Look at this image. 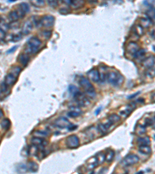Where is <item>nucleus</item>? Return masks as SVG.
<instances>
[{"mask_svg": "<svg viewBox=\"0 0 155 174\" xmlns=\"http://www.w3.org/2000/svg\"><path fill=\"white\" fill-rule=\"evenodd\" d=\"M41 46H42L41 40L39 38L33 37L29 38L27 43L25 52L27 53V54H34L39 51Z\"/></svg>", "mask_w": 155, "mask_h": 174, "instance_id": "f257e3e1", "label": "nucleus"}, {"mask_svg": "<svg viewBox=\"0 0 155 174\" xmlns=\"http://www.w3.org/2000/svg\"><path fill=\"white\" fill-rule=\"evenodd\" d=\"M79 84L85 90L87 97L90 98H94L96 96V91L95 90L94 86L91 83V81L86 77H82L79 80Z\"/></svg>", "mask_w": 155, "mask_h": 174, "instance_id": "f03ea898", "label": "nucleus"}, {"mask_svg": "<svg viewBox=\"0 0 155 174\" xmlns=\"http://www.w3.org/2000/svg\"><path fill=\"white\" fill-rule=\"evenodd\" d=\"M106 78L109 84L116 85V86L121 84L123 82L124 80L123 75L120 74V73L116 72V71H109V72L107 73Z\"/></svg>", "mask_w": 155, "mask_h": 174, "instance_id": "7ed1b4c3", "label": "nucleus"}, {"mask_svg": "<svg viewBox=\"0 0 155 174\" xmlns=\"http://www.w3.org/2000/svg\"><path fill=\"white\" fill-rule=\"evenodd\" d=\"M136 108V105L135 102H132V103L129 104L127 105H125L124 107L121 108L120 110V118H126V117L130 115L133 110H135V108Z\"/></svg>", "mask_w": 155, "mask_h": 174, "instance_id": "20e7f679", "label": "nucleus"}, {"mask_svg": "<svg viewBox=\"0 0 155 174\" xmlns=\"http://www.w3.org/2000/svg\"><path fill=\"white\" fill-rule=\"evenodd\" d=\"M139 162V157L135 154H130L126 155L122 161V165L124 166H130L135 165Z\"/></svg>", "mask_w": 155, "mask_h": 174, "instance_id": "39448f33", "label": "nucleus"}, {"mask_svg": "<svg viewBox=\"0 0 155 174\" xmlns=\"http://www.w3.org/2000/svg\"><path fill=\"white\" fill-rule=\"evenodd\" d=\"M75 101L78 107H86L90 104L89 98L85 95L81 93V92L78 94L76 96H75Z\"/></svg>", "mask_w": 155, "mask_h": 174, "instance_id": "423d86ee", "label": "nucleus"}, {"mask_svg": "<svg viewBox=\"0 0 155 174\" xmlns=\"http://www.w3.org/2000/svg\"><path fill=\"white\" fill-rule=\"evenodd\" d=\"M79 145L80 141L77 135H70L66 139V145L70 149H76L79 146Z\"/></svg>", "mask_w": 155, "mask_h": 174, "instance_id": "0eeeda50", "label": "nucleus"}, {"mask_svg": "<svg viewBox=\"0 0 155 174\" xmlns=\"http://www.w3.org/2000/svg\"><path fill=\"white\" fill-rule=\"evenodd\" d=\"M55 18L53 16H50V15H46V16H44L40 19V23L41 24V26L44 27H46V28H49V27H51L54 26L55 24Z\"/></svg>", "mask_w": 155, "mask_h": 174, "instance_id": "6e6552de", "label": "nucleus"}, {"mask_svg": "<svg viewBox=\"0 0 155 174\" xmlns=\"http://www.w3.org/2000/svg\"><path fill=\"white\" fill-rule=\"evenodd\" d=\"M54 125L57 128L65 129V128H68L71 123H70L69 120L67 118H65V117H60L55 121Z\"/></svg>", "mask_w": 155, "mask_h": 174, "instance_id": "1a4fd4ad", "label": "nucleus"}, {"mask_svg": "<svg viewBox=\"0 0 155 174\" xmlns=\"http://www.w3.org/2000/svg\"><path fill=\"white\" fill-rule=\"evenodd\" d=\"M87 75H88V80L94 83H98L100 81V74L97 69L93 68L90 70L89 71H88Z\"/></svg>", "mask_w": 155, "mask_h": 174, "instance_id": "9d476101", "label": "nucleus"}, {"mask_svg": "<svg viewBox=\"0 0 155 174\" xmlns=\"http://www.w3.org/2000/svg\"><path fill=\"white\" fill-rule=\"evenodd\" d=\"M34 25V21L32 19H29L27 20L25 23H23V27H22V33L23 35H27L33 29V27Z\"/></svg>", "mask_w": 155, "mask_h": 174, "instance_id": "9b49d317", "label": "nucleus"}, {"mask_svg": "<svg viewBox=\"0 0 155 174\" xmlns=\"http://www.w3.org/2000/svg\"><path fill=\"white\" fill-rule=\"evenodd\" d=\"M139 50H140V47L136 42L130 41L126 45V51L130 54L133 55V56L137 53Z\"/></svg>", "mask_w": 155, "mask_h": 174, "instance_id": "f8f14e48", "label": "nucleus"}, {"mask_svg": "<svg viewBox=\"0 0 155 174\" xmlns=\"http://www.w3.org/2000/svg\"><path fill=\"white\" fill-rule=\"evenodd\" d=\"M155 64V57L154 56H150L148 57L145 58L144 60L142 61V65L145 68H151L153 67L154 65Z\"/></svg>", "mask_w": 155, "mask_h": 174, "instance_id": "ddd939ff", "label": "nucleus"}, {"mask_svg": "<svg viewBox=\"0 0 155 174\" xmlns=\"http://www.w3.org/2000/svg\"><path fill=\"white\" fill-rule=\"evenodd\" d=\"M17 81V77L12 75L11 74H8L6 76L4 80V84L6 85L7 87H11L16 84Z\"/></svg>", "mask_w": 155, "mask_h": 174, "instance_id": "4468645a", "label": "nucleus"}, {"mask_svg": "<svg viewBox=\"0 0 155 174\" xmlns=\"http://www.w3.org/2000/svg\"><path fill=\"white\" fill-rule=\"evenodd\" d=\"M82 114V111L81 110L80 107H78V106H73V107L70 108V111L68 112V115L71 118H76Z\"/></svg>", "mask_w": 155, "mask_h": 174, "instance_id": "2eb2a0df", "label": "nucleus"}, {"mask_svg": "<svg viewBox=\"0 0 155 174\" xmlns=\"http://www.w3.org/2000/svg\"><path fill=\"white\" fill-rule=\"evenodd\" d=\"M139 25L143 27L144 29H148L149 27H151V26L152 25V23L147 17H143L139 20Z\"/></svg>", "mask_w": 155, "mask_h": 174, "instance_id": "dca6fc26", "label": "nucleus"}, {"mask_svg": "<svg viewBox=\"0 0 155 174\" xmlns=\"http://www.w3.org/2000/svg\"><path fill=\"white\" fill-rule=\"evenodd\" d=\"M18 61L19 62L20 64H22L23 66L26 67L28 64V63L29 61V57L28 56V54H20L18 57Z\"/></svg>", "mask_w": 155, "mask_h": 174, "instance_id": "f3484780", "label": "nucleus"}, {"mask_svg": "<svg viewBox=\"0 0 155 174\" xmlns=\"http://www.w3.org/2000/svg\"><path fill=\"white\" fill-rule=\"evenodd\" d=\"M147 15V18H148L151 22L154 24H155V8L153 6H151V8L149 9L148 10L146 13Z\"/></svg>", "mask_w": 155, "mask_h": 174, "instance_id": "a211bd4d", "label": "nucleus"}, {"mask_svg": "<svg viewBox=\"0 0 155 174\" xmlns=\"http://www.w3.org/2000/svg\"><path fill=\"white\" fill-rule=\"evenodd\" d=\"M136 142L140 145H149L151 143V139L149 136L139 137L136 139Z\"/></svg>", "mask_w": 155, "mask_h": 174, "instance_id": "6ab92c4d", "label": "nucleus"}, {"mask_svg": "<svg viewBox=\"0 0 155 174\" xmlns=\"http://www.w3.org/2000/svg\"><path fill=\"white\" fill-rule=\"evenodd\" d=\"M31 142L33 143V145H37V147L38 146H44L47 145V142L44 139L37 138V137H34L31 139Z\"/></svg>", "mask_w": 155, "mask_h": 174, "instance_id": "aec40b11", "label": "nucleus"}, {"mask_svg": "<svg viewBox=\"0 0 155 174\" xmlns=\"http://www.w3.org/2000/svg\"><path fill=\"white\" fill-rule=\"evenodd\" d=\"M93 129H94V126H92L91 128H89V129H88V130H87L85 132L87 136L89 137V138H92V139H94L96 138L97 132H99L98 128H95V130H93Z\"/></svg>", "mask_w": 155, "mask_h": 174, "instance_id": "412c9836", "label": "nucleus"}, {"mask_svg": "<svg viewBox=\"0 0 155 174\" xmlns=\"http://www.w3.org/2000/svg\"><path fill=\"white\" fill-rule=\"evenodd\" d=\"M107 119H108V121L110 122V124L114 125L120 122V120H121V118H120V116H119L118 115L112 114L108 117Z\"/></svg>", "mask_w": 155, "mask_h": 174, "instance_id": "4be33fe9", "label": "nucleus"}, {"mask_svg": "<svg viewBox=\"0 0 155 174\" xmlns=\"http://www.w3.org/2000/svg\"><path fill=\"white\" fill-rule=\"evenodd\" d=\"M98 165H99L98 160H97L96 156H94V157L91 158L90 160L88 161V166H87V167H88V170H93Z\"/></svg>", "mask_w": 155, "mask_h": 174, "instance_id": "5701e85b", "label": "nucleus"}, {"mask_svg": "<svg viewBox=\"0 0 155 174\" xmlns=\"http://www.w3.org/2000/svg\"><path fill=\"white\" fill-rule=\"evenodd\" d=\"M21 71H22V68L20 67L14 65V66L11 67L10 71H9V74H11L15 76V77H18V76L20 74Z\"/></svg>", "mask_w": 155, "mask_h": 174, "instance_id": "b1692460", "label": "nucleus"}, {"mask_svg": "<svg viewBox=\"0 0 155 174\" xmlns=\"http://www.w3.org/2000/svg\"><path fill=\"white\" fill-rule=\"evenodd\" d=\"M0 126H1V128H2L3 130L8 131L9 129H10L11 122L9 121V118H4V119L1 122V123H0Z\"/></svg>", "mask_w": 155, "mask_h": 174, "instance_id": "393cba45", "label": "nucleus"}, {"mask_svg": "<svg viewBox=\"0 0 155 174\" xmlns=\"http://www.w3.org/2000/svg\"><path fill=\"white\" fill-rule=\"evenodd\" d=\"M139 152L144 155H150L152 153L151 148L149 145H140L139 146Z\"/></svg>", "mask_w": 155, "mask_h": 174, "instance_id": "a878e982", "label": "nucleus"}, {"mask_svg": "<svg viewBox=\"0 0 155 174\" xmlns=\"http://www.w3.org/2000/svg\"><path fill=\"white\" fill-rule=\"evenodd\" d=\"M27 153L31 156H36L38 154V153H39V149H38V147L37 145H31L28 148Z\"/></svg>", "mask_w": 155, "mask_h": 174, "instance_id": "bb28decb", "label": "nucleus"}, {"mask_svg": "<svg viewBox=\"0 0 155 174\" xmlns=\"http://www.w3.org/2000/svg\"><path fill=\"white\" fill-rule=\"evenodd\" d=\"M9 19L11 21V23H13V22H17L18 19H19V16L18 13H17V10L11 11L10 13H9Z\"/></svg>", "mask_w": 155, "mask_h": 174, "instance_id": "cd10ccee", "label": "nucleus"}, {"mask_svg": "<svg viewBox=\"0 0 155 174\" xmlns=\"http://www.w3.org/2000/svg\"><path fill=\"white\" fill-rule=\"evenodd\" d=\"M114 156H115V152L112 150V149H109L106 154H105V161L107 163H111L113 160V159H114Z\"/></svg>", "mask_w": 155, "mask_h": 174, "instance_id": "c85d7f7f", "label": "nucleus"}, {"mask_svg": "<svg viewBox=\"0 0 155 174\" xmlns=\"http://www.w3.org/2000/svg\"><path fill=\"white\" fill-rule=\"evenodd\" d=\"M133 32L138 37H142L144 34V29L139 25H135L133 27Z\"/></svg>", "mask_w": 155, "mask_h": 174, "instance_id": "c756f323", "label": "nucleus"}, {"mask_svg": "<svg viewBox=\"0 0 155 174\" xmlns=\"http://www.w3.org/2000/svg\"><path fill=\"white\" fill-rule=\"evenodd\" d=\"M34 137H37V138H40V139H44L45 137H47L48 135V133L47 132H44L43 130H36L34 133H33Z\"/></svg>", "mask_w": 155, "mask_h": 174, "instance_id": "7c9ffc66", "label": "nucleus"}, {"mask_svg": "<svg viewBox=\"0 0 155 174\" xmlns=\"http://www.w3.org/2000/svg\"><path fill=\"white\" fill-rule=\"evenodd\" d=\"M27 168L28 170H29L30 172H37L38 170V165L36 163L33 161H29L27 164Z\"/></svg>", "mask_w": 155, "mask_h": 174, "instance_id": "2f4dec72", "label": "nucleus"}, {"mask_svg": "<svg viewBox=\"0 0 155 174\" xmlns=\"http://www.w3.org/2000/svg\"><path fill=\"white\" fill-rule=\"evenodd\" d=\"M85 2L84 1H71L70 6L73 7L74 9H79L84 6Z\"/></svg>", "mask_w": 155, "mask_h": 174, "instance_id": "473e14b6", "label": "nucleus"}, {"mask_svg": "<svg viewBox=\"0 0 155 174\" xmlns=\"http://www.w3.org/2000/svg\"><path fill=\"white\" fill-rule=\"evenodd\" d=\"M97 128H98L99 132L100 133L101 135H106L107 133H108V132H109V129H107L106 128H105V125H104L103 123H100V124L98 125Z\"/></svg>", "mask_w": 155, "mask_h": 174, "instance_id": "72a5a7b5", "label": "nucleus"}, {"mask_svg": "<svg viewBox=\"0 0 155 174\" xmlns=\"http://www.w3.org/2000/svg\"><path fill=\"white\" fill-rule=\"evenodd\" d=\"M147 132L146 130V127L144 125H138L136 128V132L140 135H142L144 134H145Z\"/></svg>", "mask_w": 155, "mask_h": 174, "instance_id": "f704fd0d", "label": "nucleus"}, {"mask_svg": "<svg viewBox=\"0 0 155 174\" xmlns=\"http://www.w3.org/2000/svg\"><path fill=\"white\" fill-rule=\"evenodd\" d=\"M31 3L33 6L37 7V8H40L45 6V2L44 0H34V1H31Z\"/></svg>", "mask_w": 155, "mask_h": 174, "instance_id": "c9c22d12", "label": "nucleus"}, {"mask_svg": "<svg viewBox=\"0 0 155 174\" xmlns=\"http://www.w3.org/2000/svg\"><path fill=\"white\" fill-rule=\"evenodd\" d=\"M146 75L149 78H154L155 77V68L154 67H151L147 69L146 71Z\"/></svg>", "mask_w": 155, "mask_h": 174, "instance_id": "e433bc0d", "label": "nucleus"}, {"mask_svg": "<svg viewBox=\"0 0 155 174\" xmlns=\"http://www.w3.org/2000/svg\"><path fill=\"white\" fill-rule=\"evenodd\" d=\"M69 91H70V93H71V95L74 96V97L77 95L78 94L80 93V91H79V90H78V88L76 86H75V85H70Z\"/></svg>", "mask_w": 155, "mask_h": 174, "instance_id": "4c0bfd02", "label": "nucleus"}, {"mask_svg": "<svg viewBox=\"0 0 155 174\" xmlns=\"http://www.w3.org/2000/svg\"><path fill=\"white\" fill-rule=\"evenodd\" d=\"M19 8L21 9L22 10H23L25 13H29V10H30V8H29V4H28V3H27V2H22L21 4L19 5Z\"/></svg>", "mask_w": 155, "mask_h": 174, "instance_id": "58836bf2", "label": "nucleus"}, {"mask_svg": "<svg viewBox=\"0 0 155 174\" xmlns=\"http://www.w3.org/2000/svg\"><path fill=\"white\" fill-rule=\"evenodd\" d=\"M145 54H146V50L144 49H140L137 51V53L134 55V57L136 59H140V58L144 57L145 56Z\"/></svg>", "mask_w": 155, "mask_h": 174, "instance_id": "ea45409f", "label": "nucleus"}, {"mask_svg": "<svg viewBox=\"0 0 155 174\" xmlns=\"http://www.w3.org/2000/svg\"><path fill=\"white\" fill-rule=\"evenodd\" d=\"M96 158H97V160H98V163H99V164L103 163L104 161L105 160V154L103 153H99L97 154Z\"/></svg>", "mask_w": 155, "mask_h": 174, "instance_id": "a19ab883", "label": "nucleus"}, {"mask_svg": "<svg viewBox=\"0 0 155 174\" xmlns=\"http://www.w3.org/2000/svg\"><path fill=\"white\" fill-rule=\"evenodd\" d=\"M17 170H18V172L21 173H25L26 172H27L28 170L27 166H26L24 164H20L17 168Z\"/></svg>", "mask_w": 155, "mask_h": 174, "instance_id": "79ce46f5", "label": "nucleus"}, {"mask_svg": "<svg viewBox=\"0 0 155 174\" xmlns=\"http://www.w3.org/2000/svg\"><path fill=\"white\" fill-rule=\"evenodd\" d=\"M41 36L44 37V39H48L50 37V36H51V32L48 31V30H44V31H42V33H41Z\"/></svg>", "mask_w": 155, "mask_h": 174, "instance_id": "37998d69", "label": "nucleus"}, {"mask_svg": "<svg viewBox=\"0 0 155 174\" xmlns=\"http://www.w3.org/2000/svg\"><path fill=\"white\" fill-rule=\"evenodd\" d=\"M47 3H48V5L50 6H51L52 8H56V7L58 6V2L57 1H52V0H49V1H47Z\"/></svg>", "mask_w": 155, "mask_h": 174, "instance_id": "c03bdc74", "label": "nucleus"}, {"mask_svg": "<svg viewBox=\"0 0 155 174\" xmlns=\"http://www.w3.org/2000/svg\"><path fill=\"white\" fill-rule=\"evenodd\" d=\"M154 122V118H148L145 119V125L144 126H152Z\"/></svg>", "mask_w": 155, "mask_h": 174, "instance_id": "a18cd8bd", "label": "nucleus"}, {"mask_svg": "<svg viewBox=\"0 0 155 174\" xmlns=\"http://www.w3.org/2000/svg\"><path fill=\"white\" fill-rule=\"evenodd\" d=\"M60 13H61V14H68V13H70V9H69L67 8H61L60 9Z\"/></svg>", "mask_w": 155, "mask_h": 174, "instance_id": "49530a36", "label": "nucleus"}, {"mask_svg": "<svg viewBox=\"0 0 155 174\" xmlns=\"http://www.w3.org/2000/svg\"><path fill=\"white\" fill-rule=\"evenodd\" d=\"M6 38V32L4 30H2V29H0V41H2Z\"/></svg>", "mask_w": 155, "mask_h": 174, "instance_id": "de8ad7c7", "label": "nucleus"}, {"mask_svg": "<svg viewBox=\"0 0 155 174\" xmlns=\"http://www.w3.org/2000/svg\"><path fill=\"white\" fill-rule=\"evenodd\" d=\"M20 39H21V35H17L13 37V41L17 42V41H19V40H20Z\"/></svg>", "mask_w": 155, "mask_h": 174, "instance_id": "09e8293b", "label": "nucleus"}, {"mask_svg": "<svg viewBox=\"0 0 155 174\" xmlns=\"http://www.w3.org/2000/svg\"><path fill=\"white\" fill-rule=\"evenodd\" d=\"M76 128H77V126H75V125H72V124H71L69 125V127H68V129H69V130H74V129H76Z\"/></svg>", "mask_w": 155, "mask_h": 174, "instance_id": "8fccbe9b", "label": "nucleus"}, {"mask_svg": "<svg viewBox=\"0 0 155 174\" xmlns=\"http://www.w3.org/2000/svg\"><path fill=\"white\" fill-rule=\"evenodd\" d=\"M151 101L153 102H155V93H153L151 95Z\"/></svg>", "mask_w": 155, "mask_h": 174, "instance_id": "3c124183", "label": "nucleus"}, {"mask_svg": "<svg viewBox=\"0 0 155 174\" xmlns=\"http://www.w3.org/2000/svg\"><path fill=\"white\" fill-rule=\"evenodd\" d=\"M17 47H13V48H12L11 50H9V51H8V54H9V53H13V52L14 51V50H15V49H17Z\"/></svg>", "mask_w": 155, "mask_h": 174, "instance_id": "603ef678", "label": "nucleus"}, {"mask_svg": "<svg viewBox=\"0 0 155 174\" xmlns=\"http://www.w3.org/2000/svg\"><path fill=\"white\" fill-rule=\"evenodd\" d=\"M3 117V111L0 108V118H2Z\"/></svg>", "mask_w": 155, "mask_h": 174, "instance_id": "864d4df0", "label": "nucleus"}, {"mask_svg": "<svg viewBox=\"0 0 155 174\" xmlns=\"http://www.w3.org/2000/svg\"><path fill=\"white\" fill-rule=\"evenodd\" d=\"M140 93V92H137V93H136L135 94V95H131V96H130V97H129V98H133V97H136V95H138V94Z\"/></svg>", "mask_w": 155, "mask_h": 174, "instance_id": "5fc2aeb1", "label": "nucleus"}, {"mask_svg": "<svg viewBox=\"0 0 155 174\" xmlns=\"http://www.w3.org/2000/svg\"><path fill=\"white\" fill-rule=\"evenodd\" d=\"M152 127H153V129H155V118H154V122L152 125Z\"/></svg>", "mask_w": 155, "mask_h": 174, "instance_id": "6e6d98bb", "label": "nucleus"}, {"mask_svg": "<svg viewBox=\"0 0 155 174\" xmlns=\"http://www.w3.org/2000/svg\"><path fill=\"white\" fill-rule=\"evenodd\" d=\"M100 110H101V108H99V109L97 110L96 112H95V115H98V114H99V111H100Z\"/></svg>", "mask_w": 155, "mask_h": 174, "instance_id": "4d7b16f0", "label": "nucleus"}, {"mask_svg": "<svg viewBox=\"0 0 155 174\" xmlns=\"http://www.w3.org/2000/svg\"><path fill=\"white\" fill-rule=\"evenodd\" d=\"M154 50H155V46H154Z\"/></svg>", "mask_w": 155, "mask_h": 174, "instance_id": "13d9d810", "label": "nucleus"}, {"mask_svg": "<svg viewBox=\"0 0 155 174\" xmlns=\"http://www.w3.org/2000/svg\"><path fill=\"white\" fill-rule=\"evenodd\" d=\"M0 23H1V19H0Z\"/></svg>", "mask_w": 155, "mask_h": 174, "instance_id": "bf43d9fd", "label": "nucleus"}]
</instances>
